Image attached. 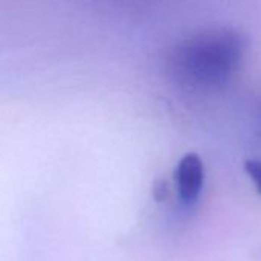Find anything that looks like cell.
I'll return each instance as SVG.
<instances>
[{"instance_id":"cell-1","label":"cell","mask_w":261,"mask_h":261,"mask_svg":"<svg viewBox=\"0 0 261 261\" xmlns=\"http://www.w3.org/2000/svg\"><path fill=\"white\" fill-rule=\"evenodd\" d=\"M246 38L226 28L210 29L180 43L171 55V72L185 87L219 90L231 83L246 52Z\"/></svg>"},{"instance_id":"cell-2","label":"cell","mask_w":261,"mask_h":261,"mask_svg":"<svg viewBox=\"0 0 261 261\" xmlns=\"http://www.w3.org/2000/svg\"><path fill=\"white\" fill-rule=\"evenodd\" d=\"M174 177H176V184H177V190H179V196L182 202L185 203L196 202L202 191L203 177H205L202 159L194 153L184 156L180 162L177 164Z\"/></svg>"},{"instance_id":"cell-3","label":"cell","mask_w":261,"mask_h":261,"mask_svg":"<svg viewBox=\"0 0 261 261\" xmlns=\"http://www.w3.org/2000/svg\"><path fill=\"white\" fill-rule=\"evenodd\" d=\"M245 171L251 177V180L255 184V188L261 194V161H246Z\"/></svg>"}]
</instances>
